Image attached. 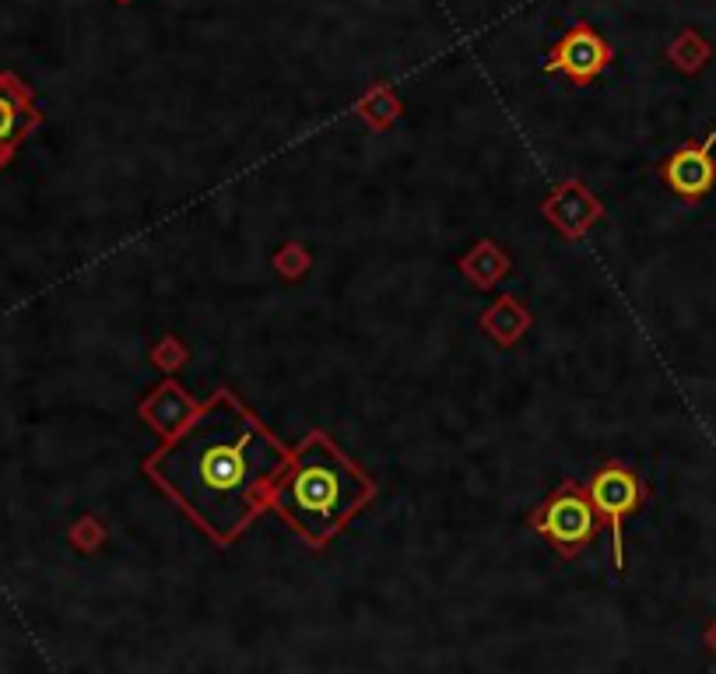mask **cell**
<instances>
[{"label": "cell", "mask_w": 716, "mask_h": 674, "mask_svg": "<svg viewBox=\"0 0 716 674\" xmlns=\"http://www.w3.org/2000/svg\"><path fill=\"white\" fill-rule=\"evenodd\" d=\"M151 359H155V366L158 369H165V373H172V369H179L183 366V359H187V348L179 345L176 337H165L162 345L151 352Z\"/></svg>", "instance_id": "cell-15"}, {"label": "cell", "mask_w": 716, "mask_h": 674, "mask_svg": "<svg viewBox=\"0 0 716 674\" xmlns=\"http://www.w3.org/2000/svg\"><path fill=\"white\" fill-rule=\"evenodd\" d=\"M671 60L681 67V71L692 74V71H699V67L709 60V46L702 43V39L695 36L692 29H685V32H681V36L671 43Z\"/></svg>", "instance_id": "cell-13"}, {"label": "cell", "mask_w": 716, "mask_h": 674, "mask_svg": "<svg viewBox=\"0 0 716 674\" xmlns=\"http://www.w3.org/2000/svg\"><path fill=\"white\" fill-rule=\"evenodd\" d=\"M358 116H362L369 127L383 130V127H390L397 116H401V102H397V95L390 92L387 85H373L366 92V99L358 102Z\"/></svg>", "instance_id": "cell-12"}, {"label": "cell", "mask_w": 716, "mask_h": 674, "mask_svg": "<svg viewBox=\"0 0 716 674\" xmlns=\"http://www.w3.org/2000/svg\"><path fill=\"white\" fill-rule=\"evenodd\" d=\"M716 130H709L702 141H688L660 165L664 183L681 197V201L695 204L716 187V158H713Z\"/></svg>", "instance_id": "cell-5"}, {"label": "cell", "mask_w": 716, "mask_h": 674, "mask_svg": "<svg viewBox=\"0 0 716 674\" xmlns=\"http://www.w3.org/2000/svg\"><path fill=\"white\" fill-rule=\"evenodd\" d=\"M71 538H74V545H78V548H85V552H92V548H99V541L106 538V534H102V527L95 524L92 517H85V520H81V524L71 531Z\"/></svg>", "instance_id": "cell-16"}, {"label": "cell", "mask_w": 716, "mask_h": 674, "mask_svg": "<svg viewBox=\"0 0 716 674\" xmlns=\"http://www.w3.org/2000/svg\"><path fill=\"white\" fill-rule=\"evenodd\" d=\"M601 215H604L601 201H597V197L590 194L583 183H576V180H566L545 201V218L562 232V236H569V239L583 236V232H587Z\"/></svg>", "instance_id": "cell-8"}, {"label": "cell", "mask_w": 716, "mask_h": 674, "mask_svg": "<svg viewBox=\"0 0 716 674\" xmlns=\"http://www.w3.org/2000/svg\"><path fill=\"white\" fill-rule=\"evenodd\" d=\"M587 495H590V502H594L597 517L611 527V562H615V569H625L622 524H625V517L639 513V506L646 502V485L639 481L636 471H629L625 464L611 460V464H604L601 471L590 478Z\"/></svg>", "instance_id": "cell-4"}, {"label": "cell", "mask_w": 716, "mask_h": 674, "mask_svg": "<svg viewBox=\"0 0 716 674\" xmlns=\"http://www.w3.org/2000/svg\"><path fill=\"white\" fill-rule=\"evenodd\" d=\"M116 4H130V0H116Z\"/></svg>", "instance_id": "cell-17"}, {"label": "cell", "mask_w": 716, "mask_h": 674, "mask_svg": "<svg viewBox=\"0 0 716 674\" xmlns=\"http://www.w3.org/2000/svg\"><path fill=\"white\" fill-rule=\"evenodd\" d=\"M288 460L292 450L232 390H215L144 460V474L215 545H236L267 513V495Z\"/></svg>", "instance_id": "cell-1"}, {"label": "cell", "mask_w": 716, "mask_h": 674, "mask_svg": "<svg viewBox=\"0 0 716 674\" xmlns=\"http://www.w3.org/2000/svg\"><path fill=\"white\" fill-rule=\"evenodd\" d=\"M530 313L520 306V302L513 299V295H502L499 302H492V306L481 313V330H485L488 337H495L499 345H516L523 337V330H530Z\"/></svg>", "instance_id": "cell-10"}, {"label": "cell", "mask_w": 716, "mask_h": 674, "mask_svg": "<svg viewBox=\"0 0 716 674\" xmlns=\"http://www.w3.org/2000/svg\"><path fill=\"white\" fill-rule=\"evenodd\" d=\"M376 499V481L348 460L323 429L306 432L267 495L274 510L309 548H323Z\"/></svg>", "instance_id": "cell-2"}, {"label": "cell", "mask_w": 716, "mask_h": 674, "mask_svg": "<svg viewBox=\"0 0 716 674\" xmlns=\"http://www.w3.org/2000/svg\"><path fill=\"white\" fill-rule=\"evenodd\" d=\"M509 267H513V260H509L506 250H502L499 243H492V239H481L467 257H460V271H464L478 288H492Z\"/></svg>", "instance_id": "cell-11"}, {"label": "cell", "mask_w": 716, "mask_h": 674, "mask_svg": "<svg viewBox=\"0 0 716 674\" xmlns=\"http://www.w3.org/2000/svg\"><path fill=\"white\" fill-rule=\"evenodd\" d=\"M611 57H615V50H611L590 25H576V29H569L566 36L559 39L548 67L569 74L573 85H590V81L611 64Z\"/></svg>", "instance_id": "cell-7"}, {"label": "cell", "mask_w": 716, "mask_h": 674, "mask_svg": "<svg viewBox=\"0 0 716 674\" xmlns=\"http://www.w3.org/2000/svg\"><path fill=\"white\" fill-rule=\"evenodd\" d=\"M43 123L36 95L18 74L0 71V169L11 162L18 144Z\"/></svg>", "instance_id": "cell-6"}, {"label": "cell", "mask_w": 716, "mask_h": 674, "mask_svg": "<svg viewBox=\"0 0 716 674\" xmlns=\"http://www.w3.org/2000/svg\"><path fill=\"white\" fill-rule=\"evenodd\" d=\"M274 271H278L281 278H288V281H299L302 274L309 271V253H306V246H299V243L281 246L278 257H274Z\"/></svg>", "instance_id": "cell-14"}, {"label": "cell", "mask_w": 716, "mask_h": 674, "mask_svg": "<svg viewBox=\"0 0 716 674\" xmlns=\"http://www.w3.org/2000/svg\"><path fill=\"white\" fill-rule=\"evenodd\" d=\"M597 524L601 517H597L594 502H590L587 488H580L576 481H562L559 492L530 517V527L545 534V541L562 559H573L580 548H587L597 534Z\"/></svg>", "instance_id": "cell-3"}, {"label": "cell", "mask_w": 716, "mask_h": 674, "mask_svg": "<svg viewBox=\"0 0 716 674\" xmlns=\"http://www.w3.org/2000/svg\"><path fill=\"white\" fill-rule=\"evenodd\" d=\"M194 411H197L194 397L179 387V383L165 380V383H158L148 397H144L141 408H137V415H141L144 422L158 432V436L169 439V436H176V432L183 429L190 418H194Z\"/></svg>", "instance_id": "cell-9"}]
</instances>
